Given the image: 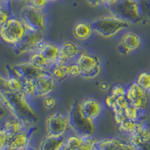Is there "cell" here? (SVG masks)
<instances>
[{"mask_svg": "<svg viewBox=\"0 0 150 150\" xmlns=\"http://www.w3.org/2000/svg\"><path fill=\"white\" fill-rule=\"evenodd\" d=\"M0 101L14 117L32 123L38 120V115L31 105L29 97L23 92L11 90L6 79L2 76H0Z\"/></svg>", "mask_w": 150, "mask_h": 150, "instance_id": "1", "label": "cell"}, {"mask_svg": "<svg viewBox=\"0 0 150 150\" xmlns=\"http://www.w3.org/2000/svg\"><path fill=\"white\" fill-rule=\"evenodd\" d=\"M112 16L131 24L142 23L140 3L135 0H120L108 7Z\"/></svg>", "mask_w": 150, "mask_h": 150, "instance_id": "2", "label": "cell"}, {"mask_svg": "<svg viewBox=\"0 0 150 150\" xmlns=\"http://www.w3.org/2000/svg\"><path fill=\"white\" fill-rule=\"evenodd\" d=\"M80 103L76 101L72 104L68 111V124L75 133L80 136L92 135L95 131L94 122L83 116L80 110Z\"/></svg>", "mask_w": 150, "mask_h": 150, "instance_id": "3", "label": "cell"}, {"mask_svg": "<svg viewBox=\"0 0 150 150\" xmlns=\"http://www.w3.org/2000/svg\"><path fill=\"white\" fill-rule=\"evenodd\" d=\"M92 30L104 38H110L116 35L123 29H128L131 24L117 17H104L98 18L91 23Z\"/></svg>", "mask_w": 150, "mask_h": 150, "instance_id": "4", "label": "cell"}, {"mask_svg": "<svg viewBox=\"0 0 150 150\" xmlns=\"http://www.w3.org/2000/svg\"><path fill=\"white\" fill-rule=\"evenodd\" d=\"M76 63L80 68V76L87 80L97 77L102 68L101 61L97 55L82 49L76 59Z\"/></svg>", "mask_w": 150, "mask_h": 150, "instance_id": "5", "label": "cell"}, {"mask_svg": "<svg viewBox=\"0 0 150 150\" xmlns=\"http://www.w3.org/2000/svg\"><path fill=\"white\" fill-rule=\"evenodd\" d=\"M27 30L21 19L11 17L0 28V38L4 42L14 47L23 39Z\"/></svg>", "mask_w": 150, "mask_h": 150, "instance_id": "6", "label": "cell"}, {"mask_svg": "<svg viewBox=\"0 0 150 150\" xmlns=\"http://www.w3.org/2000/svg\"><path fill=\"white\" fill-rule=\"evenodd\" d=\"M21 20L28 30L43 33L46 28V16L44 10H40L27 4L21 8Z\"/></svg>", "mask_w": 150, "mask_h": 150, "instance_id": "7", "label": "cell"}, {"mask_svg": "<svg viewBox=\"0 0 150 150\" xmlns=\"http://www.w3.org/2000/svg\"><path fill=\"white\" fill-rule=\"evenodd\" d=\"M42 33L27 30L26 35L20 42L14 47L16 54L21 55L24 53H33L40 51L45 45Z\"/></svg>", "mask_w": 150, "mask_h": 150, "instance_id": "8", "label": "cell"}, {"mask_svg": "<svg viewBox=\"0 0 150 150\" xmlns=\"http://www.w3.org/2000/svg\"><path fill=\"white\" fill-rule=\"evenodd\" d=\"M125 96L131 105L142 112H146L150 107V92L142 89L136 82L127 86Z\"/></svg>", "mask_w": 150, "mask_h": 150, "instance_id": "9", "label": "cell"}, {"mask_svg": "<svg viewBox=\"0 0 150 150\" xmlns=\"http://www.w3.org/2000/svg\"><path fill=\"white\" fill-rule=\"evenodd\" d=\"M68 116L56 112L47 117L46 120V128L47 135L51 136H60L64 135L68 129Z\"/></svg>", "mask_w": 150, "mask_h": 150, "instance_id": "10", "label": "cell"}, {"mask_svg": "<svg viewBox=\"0 0 150 150\" xmlns=\"http://www.w3.org/2000/svg\"><path fill=\"white\" fill-rule=\"evenodd\" d=\"M56 80L48 71L34 79L35 97H45L51 93L56 87Z\"/></svg>", "mask_w": 150, "mask_h": 150, "instance_id": "11", "label": "cell"}, {"mask_svg": "<svg viewBox=\"0 0 150 150\" xmlns=\"http://www.w3.org/2000/svg\"><path fill=\"white\" fill-rule=\"evenodd\" d=\"M141 45V38L133 32H127L121 38L118 46V51L121 54L127 56L138 49Z\"/></svg>", "mask_w": 150, "mask_h": 150, "instance_id": "12", "label": "cell"}, {"mask_svg": "<svg viewBox=\"0 0 150 150\" xmlns=\"http://www.w3.org/2000/svg\"><path fill=\"white\" fill-rule=\"evenodd\" d=\"M81 112L87 119L95 121L103 112V105L97 99L87 98L80 103Z\"/></svg>", "mask_w": 150, "mask_h": 150, "instance_id": "13", "label": "cell"}, {"mask_svg": "<svg viewBox=\"0 0 150 150\" xmlns=\"http://www.w3.org/2000/svg\"><path fill=\"white\" fill-rule=\"evenodd\" d=\"M150 141V126L145 120L140 122L136 129L130 134L128 142L136 148H140L142 146Z\"/></svg>", "mask_w": 150, "mask_h": 150, "instance_id": "14", "label": "cell"}, {"mask_svg": "<svg viewBox=\"0 0 150 150\" xmlns=\"http://www.w3.org/2000/svg\"><path fill=\"white\" fill-rule=\"evenodd\" d=\"M93 150H137L128 141L118 137L101 140L95 143Z\"/></svg>", "mask_w": 150, "mask_h": 150, "instance_id": "15", "label": "cell"}, {"mask_svg": "<svg viewBox=\"0 0 150 150\" xmlns=\"http://www.w3.org/2000/svg\"><path fill=\"white\" fill-rule=\"evenodd\" d=\"M2 128L6 131L8 136L22 131H35L36 129L33 125V123L30 122L21 120L14 116L5 120Z\"/></svg>", "mask_w": 150, "mask_h": 150, "instance_id": "16", "label": "cell"}, {"mask_svg": "<svg viewBox=\"0 0 150 150\" xmlns=\"http://www.w3.org/2000/svg\"><path fill=\"white\" fill-rule=\"evenodd\" d=\"M10 68L12 72L21 80H26V79H35L36 77H39L40 75L46 71L38 69L33 64H31L29 62L26 63H21L14 65L11 67Z\"/></svg>", "mask_w": 150, "mask_h": 150, "instance_id": "17", "label": "cell"}, {"mask_svg": "<svg viewBox=\"0 0 150 150\" xmlns=\"http://www.w3.org/2000/svg\"><path fill=\"white\" fill-rule=\"evenodd\" d=\"M34 131H22L8 136L7 144L15 150H21L28 146L29 138Z\"/></svg>", "mask_w": 150, "mask_h": 150, "instance_id": "18", "label": "cell"}, {"mask_svg": "<svg viewBox=\"0 0 150 150\" xmlns=\"http://www.w3.org/2000/svg\"><path fill=\"white\" fill-rule=\"evenodd\" d=\"M65 138L64 135L51 136L47 135L39 146V150H58L65 144Z\"/></svg>", "mask_w": 150, "mask_h": 150, "instance_id": "19", "label": "cell"}, {"mask_svg": "<svg viewBox=\"0 0 150 150\" xmlns=\"http://www.w3.org/2000/svg\"><path fill=\"white\" fill-rule=\"evenodd\" d=\"M59 51V46H57V45L52 44V43L46 42L39 52L46 59V60L49 63L50 67L52 65L56 63L57 60H58V56Z\"/></svg>", "mask_w": 150, "mask_h": 150, "instance_id": "20", "label": "cell"}, {"mask_svg": "<svg viewBox=\"0 0 150 150\" xmlns=\"http://www.w3.org/2000/svg\"><path fill=\"white\" fill-rule=\"evenodd\" d=\"M93 32L91 24L86 22H80L74 28V35L80 41H85L90 38Z\"/></svg>", "mask_w": 150, "mask_h": 150, "instance_id": "21", "label": "cell"}, {"mask_svg": "<svg viewBox=\"0 0 150 150\" xmlns=\"http://www.w3.org/2000/svg\"><path fill=\"white\" fill-rule=\"evenodd\" d=\"M66 63L63 62H56V63L52 65L48 69V71L50 73V74L53 77V78L56 81H61V80H65L66 77H68L66 71Z\"/></svg>", "mask_w": 150, "mask_h": 150, "instance_id": "22", "label": "cell"}, {"mask_svg": "<svg viewBox=\"0 0 150 150\" xmlns=\"http://www.w3.org/2000/svg\"><path fill=\"white\" fill-rule=\"evenodd\" d=\"M61 51L68 58V61H71L74 59H77L80 53V49L78 45L71 41H67L60 47Z\"/></svg>", "mask_w": 150, "mask_h": 150, "instance_id": "23", "label": "cell"}, {"mask_svg": "<svg viewBox=\"0 0 150 150\" xmlns=\"http://www.w3.org/2000/svg\"><path fill=\"white\" fill-rule=\"evenodd\" d=\"M29 62L31 64H33L35 67L41 70L48 71L50 68L49 63L39 51L32 53Z\"/></svg>", "mask_w": 150, "mask_h": 150, "instance_id": "24", "label": "cell"}, {"mask_svg": "<svg viewBox=\"0 0 150 150\" xmlns=\"http://www.w3.org/2000/svg\"><path fill=\"white\" fill-rule=\"evenodd\" d=\"M8 77L6 79L7 86L11 90L14 92H23V81L14 74L11 68H8Z\"/></svg>", "mask_w": 150, "mask_h": 150, "instance_id": "25", "label": "cell"}, {"mask_svg": "<svg viewBox=\"0 0 150 150\" xmlns=\"http://www.w3.org/2000/svg\"><path fill=\"white\" fill-rule=\"evenodd\" d=\"M140 121H142V120L136 121V120L127 119L124 122L120 123V125H118L119 130H120V131L122 132V133H126L131 134L136 129V128L137 127V125H138Z\"/></svg>", "mask_w": 150, "mask_h": 150, "instance_id": "26", "label": "cell"}, {"mask_svg": "<svg viewBox=\"0 0 150 150\" xmlns=\"http://www.w3.org/2000/svg\"><path fill=\"white\" fill-rule=\"evenodd\" d=\"M140 3L143 23H150V0H143Z\"/></svg>", "mask_w": 150, "mask_h": 150, "instance_id": "27", "label": "cell"}, {"mask_svg": "<svg viewBox=\"0 0 150 150\" xmlns=\"http://www.w3.org/2000/svg\"><path fill=\"white\" fill-rule=\"evenodd\" d=\"M136 83L142 89L150 92V72H141L137 78Z\"/></svg>", "mask_w": 150, "mask_h": 150, "instance_id": "28", "label": "cell"}, {"mask_svg": "<svg viewBox=\"0 0 150 150\" xmlns=\"http://www.w3.org/2000/svg\"><path fill=\"white\" fill-rule=\"evenodd\" d=\"M96 143V139L92 137V135L82 136V141L77 150H93Z\"/></svg>", "mask_w": 150, "mask_h": 150, "instance_id": "29", "label": "cell"}, {"mask_svg": "<svg viewBox=\"0 0 150 150\" xmlns=\"http://www.w3.org/2000/svg\"><path fill=\"white\" fill-rule=\"evenodd\" d=\"M82 141V136L72 135L65 140V145L70 150H77Z\"/></svg>", "mask_w": 150, "mask_h": 150, "instance_id": "30", "label": "cell"}, {"mask_svg": "<svg viewBox=\"0 0 150 150\" xmlns=\"http://www.w3.org/2000/svg\"><path fill=\"white\" fill-rule=\"evenodd\" d=\"M66 71L68 77H77L80 76V68L77 64L72 62H68L66 64Z\"/></svg>", "mask_w": 150, "mask_h": 150, "instance_id": "31", "label": "cell"}, {"mask_svg": "<svg viewBox=\"0 0 150 150\" xmlns=\"http://www.w3.org/2000/svg\"><path fill=\"white\" fill-rule=\"evenodd\" d=\"M10 18H11L10 10L5 5L2 9H0V28L3 26Z\"/></svg>", "mask_w": 150, "mask_h": 150, "instance_id": "32", "label": "cell"}, {"mask_svg": "<svg viewBox=\"0 0 150 150\" xmlns=\"http://www.w3.org/2000/svg\"><path fill=\"white\" fill-rule=\"evenodd\" d=\"M127 90V86L122 84H116L113 86L111 89L110 95L115 96V97H119V96H125Z\"/></svg>", "mask_w": 150, "mask_h": 150, "instance_id": "33", "label": "cell"}, {"mask_svg": "<svg viewBox=\"0 0 150 150\" xmlns=\"http://www.w3.org/2000/svg\"><path fill=\"white\" fill-rule=\"evenodd\" d=\"M49 2V0H29L28 4L37 9L44 10Z\"/></svg>", "mask_w": 150, "mask_h": 150, "instance_id": "34", "label": "cell"}, {"mask_svg": "<svg viewBox=\"0 0 150 150\" xmlns=\"http://www.w3.org/2000/svg\"><path fill=\"white\" fill-rule=\"evenodd\" d=\"M43 104H44L45 108H47V109H53L56 106V101L53 96H50L48 95V96H45V98H44V101H43Z\"/></svg>", "mask_w": 150, "mask_h": 150, "instance_id": "35", "label": "cell"}, {"mask_svg": "<svg viewBox=\"0 0 150 150\" xmlns=\"http://www.w3.org/2000/svg\"><path fill=\"white\" fill-rule=\"evenodd\" d=\"M8 138V135L7 134L6 131L3 128L0 129V150L7 144Z\"/></svg>", "mask_w": 150, "mask_h": 150, "instance_id": "36", "label": "cell"}, {"mask_svg": "<svg viewBox=\"0 0 150 150\" xmlns=\"http://www.w3.org/2000/svg\"><path fill=\"white\" fill-rule=\"evenodd\" d=\"M86 1L89 5L93 6V7H97V6H100L102 5H105L106 2V0H86Z\"/></svg>", "mask_w": 150, "mask_h": 150, "instance_id": "37", "label": "cell"}, {"mask_svg": "<svg viewBox=\"0 0 150 150\" xmlns=\"http://www.w3.org/2000/svg\"><path fill=\"white\" fill-rule=\"evenodd\" d=\"M8 110L6 109L5 106L2 104V102L0 101V120H2L6 115H7Z\"/></svg>", "mask_w": 150, "mask_h": 150, "instance_id": "38", "label": "cell"}, {"mask_svg": "<svg viewBox=\"0 0 150 150\" xmlns=\"http://www.w3.org/2000/svg\"><path fill=\"white\" fill-rule=\"evenodd\" d=\"M100 89L102 91L105 92V91H108L110 89V85L107 82H102L100 84Z\"/></svg>", "mask_w": 150, "mask_h": 150, "instance_id": "39", "label": "cell"}, {"mask_svg": "<svg viewBox=\"0 0 150 150\" xmlns=\"http://www.w3.org/2000/svg\"><path fill=\"white\" fill-rule=\"evenodd\" d=\"M118 1H120V0H106L105 6L107 8L109 7V6H110V5H112L113 4L116 3Z\"/></svg>", "mask_w": 150, "mask_h": 150, "instance_id": "40", "label": "cell"}, {"mask_svg": "<svg viewBox=\"0 0 150 150\" xmlns=\"http://www.w3.org/2000/svg\"><path fill=\"white\" fill-rule=\"evenodd\" d=\"M1 150H15V149H14L11 148L10 146H8V144H6V145H5V146H4Z\"/></svg>", "mask_w": 150, "mask_h": 150, "instance_id": "41", "label": "cell"}, {"mask_svg": "<svg viewBox=\"0 0 150 150\" xmlns=\"http://www.w3.org/2000/svg\"><path fill=\"white\" fill-rule=\"evenodd\" d=\"M21 150H37V149H36L35 147H33V146H26Z\"/></svg>", "mask_w": 150, "mask_h": 150, "instance_id": "42", "label": "cell"}, {"mask_svg": "<svg viewBox=\"0 0 150 150\" xmlns=\"http://www.w3.org/2000/svg\"><path fill=\"white\" fill-rule=\"evenodd\" d=\"M58 150H70V149H68V147H67L65 145V144H64V145L62 146L61 148H60V149H59Z\"/></svg>", "mask_w": 150, "mask_h": 150, "instance_id": "43", "label": "cell"}, {"mask_svg": "<svg viewBox=\"0 0 150 150\" xmlns=\"http://www.w3.org/2000/svg\"><path fill=\"white\" fill-rule=\"evenodd\" d=\"M11 0H0V2H2V3H3V4H7V3H8L9 2H10Z\"/></svg>", "mask_w": 150, "mask_h": 150, "instance_id": "44", "label": "cell"}, {"mask_svg": "<svg viewBox=\"0 0 150 150\" xmlns=\"http://www.w3.org/2000/svg\"><path fill=\"white\" fill-rule=\"evenodd\" d=\"M147 120H149V122H150V110H149V112L148 113V116H147Z\"/></svg>", "mask_w": 150, "mask_h": 150, "instance_id": "45", "label": "cell"}, {"mask_svg": "<svg viewBox=\"0 0 150 150\" xmlns=\"http://www.w3.org/2000/svg\"><path fill=\"white\" fill-rule=\"evenodd\" d=\"M4 6H5V5H3V3H2V2H0V9H2Z\"/></svg>", "mask_w": 150, "mask_h": 150, "instance_id": "46", "label": "cell"}, {"mask_svg": "<svg viewBox=\"0 0 150 150\" xmlns=\"http://www.w3.org/2000/svg\"><path fill=\"white\" fill-rule=\"evenodd\" d=\"M19 1H21V2H29V0H19Z\"/></svg>", "mask_w": 150, "mask_h": 150, "instance_id": "47", "label": "cell"}, {"mask_svg": "<svg viewBox=\"0 0 150 150\" xmlns=\"http://www.w3.org/2000/svg\"><path fill=\"white\" fill-rule=\"evenodd\" d=\"M56 1H59V0H49V2H56Z\"/></svg>", "mask_w": 150, "mask_h": 150, "instance_id": "48", "label": "cell"}, {"mask_svg": "<svg viewBox=\"0 0 150 150\" xmlns=\"http://www.w3.org/2000/svg\"><path fill=\"white\" fill-rule=\"evenodd\" d=\"M137 2H140V1H143V0H135Z\"/></svg>", "mask_w": 150, "mask_h": 150, "instance_id": "49", "label": "cell"}, {"mask_svg": "<svg viewBox=\"0 0 150 150\" xmlns=\"http://www.w3.org/2000/svg\"><path fill=\"white\" fill-rule=\"evenodd\" d=\"M137 150H138V149H137Z\"/></svg>", "mask_w": 150, "mask_h": 150, "instance_id": "50", "label": "cell"}]
</instances>
